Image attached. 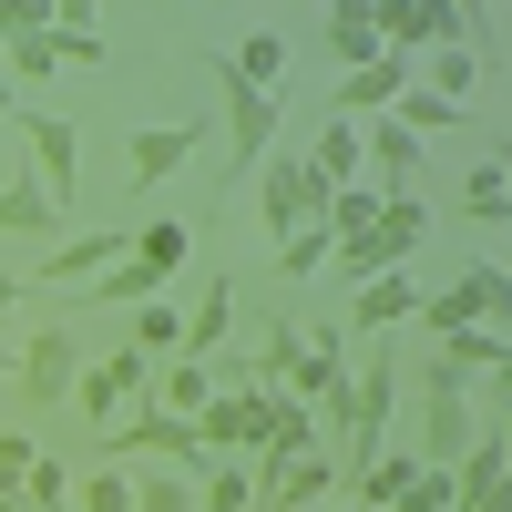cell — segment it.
Wrapping results in <instances>:
<instances>
[{
	"label": "cell",
	"mask_w": 512,
	"mask_h": 512,
	"mask_svg": "<svg viewBox=\"0 0 512 512\" xmlns=\"http://www.w3.org/2000/svg\"><path fill=\"white\" fill-rule=\"evenodd\" d=\"M113 461H154V472H205V431L185 410H164V400H144V410H123L113 420Z\"/></svg>",
	"instance_id": "6da1fadb"
},
{
	"label": "cell",
	"mask_w": 512,
	"mask_h": 512,
	"mask_svg": "<svg viewBox=\"0 0 512 512\" xmlns=\"http://www.w3.org/2000/svg\"><path fill=\"white\" fill-rule=\"evenodd\" d=\"M205 72H216V93H226V144H236V164H267L277 154V93H256V82H236V62L226 52H205Z\"/></svg>",
	"instance_id": "7a4b0ae2"
},
{
	"label": "cell",
	"mask_w": 512,
	"mask_h": 512,
	"mask_svg": "<svg viewBox=\"0 0 512 512\" xmlns=\"http://www.w3.org/2000/svg\"><path fill=\"white\" fill-rule=\"evenodd\" d=\"M318 205H328V195H318V175H308V154H287V144H277L267 164H256V216L277 226V246H287L297 226H318Z\"/></svg>",
	"instance_id": "3957f363"
},
{
	"label": "cell",
	"mask_w": 512,
	"mask_h": 512,
	"mask_svg": "<svg viewBox=\"0 0 512 512\" xmlns=\"http://www.w3.org/2000/svg\"><path fill=\"white\" fill-rule=\"evenodd\" d=\"M21 144H31V175H41V195L62 205V216H82V134L62 113H21Z\"/></svg>",
	"instance_id": "277c9868"
},
{
	"label": "cell",
	"mask_w": 512,
	"mask_h": 512,
	"mask_svg": "<svg viewBox=\"0 0 512 512\" xmlns=\"http://www.w3.org/2000/svg\"><path fill=\"white\" fill-rule=\"evenodd\" d=\"M482 431H492V420L461 400V390H420V441L410 451H420V472H461V451H472Z\"/></svg>",
	"instance_id": "5b68a950"
},
{
	"label": "cell",
	"mask_w": 512,
	"mask_h": 512,
	"mask_svg": "<svg viewBox=\"0 0 512 512\" xmlns=\"http://www.w3.org/2000/svg\"><path fill=\"white\" fill-rule=\"evenodd\" d=\"M72 400H82V420H123V410H144V400H154V359H144V349H103L93 369H82Z\"/></svg>",
	"instance_id": "8992f818"
},
{
	"label": "cell",
	"mask_w": 512,
	"mask_h": 512,
	"mask_svg": "<svg viewBox=\"0 0 512 512\" xmlns=\"http://www.w3.org/2000/svg\"><path fill=\"white\" fill-rule=\"evenodd\" d=\"M267 420H277V390H226L216 410L195 420V431H205V461H256V451H267Z\"/></svg>",
	"instance_id": "52a82bcc"
},
{
	"label": "cell",
	"mask_w": 512,
	"mask_h": 512,
	"mask_svg": "<svg viewBox=\"0 0 512 512\" xmlns=\"http://www.w3.org/2000/svg\"><path fill=\"white\" fill-rule=\"evenodd\" d=\"M21 390H31L41 410H62V400L82 390V369H72V328H62V318L21 338Z\"/></svg>",
	"instance_id": "ba28073f"
},
{
	"label": "cell",
	"mask_w": 512,
	"mask_h": 512,
	"mask_svg": "<svg viewBox=\"0 0 512 512\" xmlns=\"http://www.w3.org/2000/svg\"><path fill=\"white\" fill-rule=\"evenodd\" d=\"M318 502H338V451H297L287 472L256 482V512H318Z\"/></svg>",
	"instance_id": "9c48e42d"
},
{
	"label": "cell",
	"mask_w": 512,
	"mask_h": 512,
	"mask_svg": "<svg viewBox=\"0 0 512 512\" xmlns=\"http://www.w3.org/2000/svg\"><path fill=\"white\" fill-rule=\"evenodd\" d=\"M400 93H410V62L379 52L369 72H338V82H328V123H349V113H390Z\"/></svg>",
	"instance_id": "30bf717a"
},
{
	"label": "cell",
	"mask_w": 512,
	"mask_h": 512,
	"mask_svg": "<svg viewBox=\"0 0 512 512\" xmlns=\"http://www.w3.org/2000/svg\"><path fill=\"white\" fill-rule=\"evenodd\" d=\"M226 338H236V277H205V287H195V308H185V359L216 369V359H226Z\"/></svg>",
	"instance_id": "8fae6325"
},
{
	"label": "cell",
	"mask_w": 512,
	"mask_h": 512,
	"mask_svg": "<svg viewBox=\"0 0 512 512\" xmlns=\"http://www.w3.org/2000/svg\"><path fill=\"white\" fill-rule=\"evenodd\" d=\"M195 144H205V123H144L134 134V195H154L175 164H195Z\"/></svg>",
	"instance_id": "7c38bea8"
},
{
	"label": "cell",
	"mask_w": 512,
	"mask_h": 512,
	"mask_svg": "<svg viewBox=\"0 0 512 512\" xmlns=\"http://www.w3.org/2000/svg\"><path fill=\"white\" fill-rule=\"evenodd\" d=\"M123 256H134V236L113 226V236H82V246H52V256H41V267H31V277H62V287H93L103 267H123Z\"/></svg>",
	"instance_id": "4fadbf2b"
},
{
	"label": "cell",
	"mask_w": 512,
	"mask_h": 512,
	"mask_svg": "<svg viewBox=\"0 0 512 512\" xmlns=\"http://www.w3.org/2000/svg\"><path fill=\"white\" fill-rule=\"evenodd\" d=\"M308 175H318V195H338V185H369L359 123H318V144H308Z\"/></svg>",
	"instance_id": "5bb4252c"
},
{
	"label": "cell",
	"mask_w": 512,
	"mask_h": 512,
	"mask_svg": "<svg viewBox=\"0 0 512 512\" xmlns=\"http://www.w3.org/2000/svg\"><path fill=\"white\" fill-rule=\"evenodd\" d=\"M461 226H512V175H502V144L472 154V175H461Z\"/></svg>",
	"instance_id": "9a60e30c"
},
{
	"label": "cell",
	"mask_w": 512,
	"mask_h": 512,
	"mask_svg": "<svg viewBox=\"0 0 512 512\" xmlns=\"http://www.w3.org/2000/svg\"><path fill=\"white\" fill-rule=\"evenodd\" d=\"M328 52L349 72H369L379 52H390V41H379V0H338V11H328Z\"/></svg>",
	"instance_id": "2e32d148"
},
{
	"label": "cell",
	"mask_w": 512,
	"mask_h": 512,
	"mask_svg": "<svg viewBox=\"0 0 512 512\" xmlns=\"http://www.w3.org/2000/svg\"><path fill=\"white\" fill-rule=\"evenodd\" d=\"M123 349H144L154 369H164V359H185V308H175V297H144L134 328H123Z\"/></svg>",
	"instance_id": "e0dca14e"
},
{
	"label": "cell",
	"mask_w": 512,
	"mask_h": 512,
	"mask_svg": "<svg viewBox=\"0 0 512 512\" xmlns=\"http://www.w3.org/2000/svg\"><path fill=\"white\" fill-rule=\"evenodd\" d=\"M154 400H164V410H185V420H205L226 390H216V369H205V359H164V369H154Z\"/></svg>",
	"instance_id": "ac0fdd59"
},
{
	"label": "cell",
	"mask_w": 512,
	"mask_h": 512,
	"mask_svg": "<svg viewBox=\"0 0 512 512\" xmlns=\"http://www.w3.org/2000/svg\"><path fill=\"white\" fill-rule=\"evenodd\" d=\"M0 236H62V205L41 195V175H11V185H0Z\"/></svg>",
	"instance_id": "d6986e66"
},
{
	"label": "cell",
	"mask_w": 512,
	"mask_h": 512,
	"mask_svg": "<svg viewBox=\"0 0 512 512\" xmlns=\"http://www.w3.org/2000/svg\"><path fill=\"white\" fill-rule=\"evenodd\" d=\"M400 318H420V287L410 277H369L349 297V328H400Z\"/></svg>",
	"instance_id": "ffe728a7"
},
{
	"label": "cell",
	"mask_w": 512,
	"mask_h": 512,
	"mask_svg": "<svg viewBox=\"0 0 512 512\" xmlns=\"http://www.w3.org/2000/svg\"><path fill=\"white\" fill-rule=\"evenodd\" d=\"M41 41H52V62H82V72H93V62H103V21H93V0L52 11V31H41Z\"/></svg>",
	"instance_id": "44dd1931"
},
{
	"label": "cell",
	"mask_w": 512,
	"mask_h": 512,
	"mask_svg": "<svg viewBox=\"0 0 512 512\" xmlns=\"http://www.w3.org/2000/svg\"><path fill=\"white\" fill-rule=\"evenodd\" d=\"M195 512H256V461H205Z\"/></svg>",
	"instance_id": "7402d4cb"
},
{
	"label": "cell",
	"mask_w": 512,
	"mask_h": 512,
	"mask_svg": "<svg viewBox=\"0 0 512 512\" xmlns=\"http://www.w3.org/2000/svg\"><path fill=\"white\" fill-rule=\"evenodd\" d=\"M82 297H93V308H144V297H164V277L144 267V256H123V267H103Z\"/></svg>",
	"instance_id": "603a6c76"
},
{
	"label": "cell",
	"mask_w": 512,
	"mask_h": 512,
	"mask_svg": "<svg viewBox=\"0 0 512 512\" xmlns=\"http://www.w3.org/2000/svg\"><path fill=\"white\" fill-rule=\"evenodd\" d=\"M226 62H236V82H256V93H277V72H287V31H246V41H236Z\"/></svg>",
	"instance_id": "cb8c5ba5"
},
{
	"label": "cell",
	"mask_w": 512,
	"mask_h": 512,
	"mask_svg": "<svg viewBox=\"0 0 512 512\" xmlns=\"http://www.w3.org/2000/svg\"><path fill=\"white\" fill-rule=\"evenodd\" d=\"M185 246H195V236H185L175 216H144V226H134V256H144L154 277H175V267H185Z\"/></svg>",
	"instance_id": "d4e9b609"
},
{
	"label": "cell",
	"mask_w": 512,
	"mask_h": 512,
	"mask_svg": "<svg viewBox=\"0 0 512 512\" xmlns=\"http://www.w3.org/2000/svg\"><path fill=\"white\" fill-rule=\"evenodd\" d=\"M472 82H482V52H472V41H451V52H431V82H420V93L461 103V93H472Z\"/></svg>",
	"instance_id": "484cf974"
},
{
	"label": "cell",
	"mask_w": 512,
	"mask_h": 512,
	"mask_svg": "<svg viewBox=\"0 0 512 512\" xmlns=\"http://www.w3.org/2000/svg\"><path fill=\"white\" fill-rule=\"evenodd\" d=\"M134 512H195V482H185V472H154V461H144V472H134Z\"/></svg>",
	"instance_id": "4316f807"
},
{
	"label": "cell",
	"mask_w": 512,
	"mask_h": 512,
	"mask_svg": "<svg viewBox=\"0 0 512 512\" xmlns=\"http://www.w3.org/2000/svg\"><path fill=\"white\" fill-rule=\"evenodd\" d=\"M82 512H134V461H103V472H82Z\"/></svg>",
	"instance_id": "83f0119b"
},
{
	"label": "cell",
	"mask_w": 512,
	"mask_h": 512,
	"mask_svg": "<svg viewBox=\"0 0 512 512\" xmlns=\"http://www.w3.org/2000/svg\"><path fill=\"white\" fill-rule=\"evenodd\" d=\"M390 113L410 123V144H420V134H451V123H461V103H441V93H420V82H410V93H400Z\"/></svg>",
	"instance_id": "f1b7e54d"
},
{
	"label": "cell",
	"mask_w": 512,
	"mask_h": 512,
	"mask_svg": "<svg viewBox=\"0 0 512 512\" xmlns=\"http://www.w3.org/2000/svg\"><path fill=\"white\" fill-rule=\"evenodd\" d=\"M31 461H41V441H31V431H0V502H21Z\"/></svg>",
	"instance_id": "f546056e"
},
{
	"label": "cell",
	"mask_w": 512,
	"mask_h": 512,
	"mask_svg": "<svg viewBox=\"0 0 512 512\" xmlns=\"http://www.w3.org/2000/svg\"><path fill=\"white\" fill-rule=\"evenodd\" d=\"M21 502H31V512H72V472H62V461H31Z\"/></svg>",
	"instance_id": "4dcf8cb0"
},
{
	"label": "cell",
	"mask_w": 512,
	"mask_h": 512,
	"mask_svg": "<svg viewBox=\"0 0 512 512\" xmlns=\"http://www.w3.org/2000/svg\"><path fill=\"white\" fill-rule=\"evenodd\" d=\"M277 267H287V277H318V267H328V226H297V236L277 246Z\"/></svg>",
	"instance_id": "1f68e13d"
},
{
	"label": "cell",
	"mask_w": 512,
	"mask_h": 512,
	"mask_svg": "<svg viewBox=\"0 0 512 512\" xmlns=\"http://www.w3.org/2000/svg\"><path fill=\"white\" fill-rule=\"evenodd\" d=\"M420 390H461V400H472V390H482V379H472V369H461L451 349H431V359H420Z\"/></svg>",
	"instance_id": "d6a6232c"
},
{
	"label": "cell",
	"mask_w": 512,
	"mask_h": 512,
	"mask_svg": "<svg viewBox=\"0 0 512 512\" xmlns=\"http://www.w3.org/2000/svg\"><path fill=\"white\" fill-rule=\"evenodd\" d=\"M0 52H11V72H21V82L52 72V41H41V31H31V41H0Z\"/></svg>",
	"instance_id": "836d02e7"
},
{
	"label": "cell",
	"mask_w": 512,
	"mask_h": 512,
	"mask_svg": "<svg viewBox=\"0 0 512 512\" xmlns=\"http://www.w3.org/2000/svg\"><path fill=\"white\" fill-rule=\"evenodd\" d=\"M11 308H21V277H0V318H11Z\"/></svg>",
	"instance_id": "e575fe53"
},
{
	"label": "cell",
	"mask_w": 512,
	"mask_h": 512,
	"mask_svg": "<svg viewBox=\"0 0 512 512\" xmlns=\"http://www.w3.org/2000/svg\"><path fill=\"white\" fill-rule=\"evenodd\" d=\"M0 123H21V103H11V82H0Z\"/></svg>",
	"instance_id": "d590c367"
},
{
	"label": "cell",
	"mask_w": 512,
	"mask_h": 512,
	"mask_svg": "<svg viewBox=\"0 0 512 512\" xmlns=\"http://www.w3.org/2000/svg\"><path fill=\"white\" fill-rule=\"evenodd\" d=\"M0 369H21V349H11V338H0Z\"/></svg>",
	"instance_id": "8d00e7d4"
},
{
	"label": "cell",
	"mask_w": 512,
	"mask_h": 512,
	"mask_svg": "<svg viewBox=\"0 0 512 512\" xmlns=\"http://www.w3.org/2000/svg\"><path fill=\"white\" fill-rule=\"evenodd\" d=\"M492 144H502V134H492ZM502 175H512V144H502Z\"/></svg>",
	"instance_id": "74e56055"
},
{
	"label": "cell",
	"mask_w": 512,
	"mask_h": 512,
	"mask_svg": "<svg viewBox=\"0 0 512 512\" xmlns=\"http://www.w3.org/2000/svg\"><path fill=\"white\" fill-rule=\"evenodd\" d=\"M0 512H31V502H0Z\"/></svg>",
	"instance_id": "f35d334b"
},
{
	"label": "cell",
	"mask_w": 512,
	"mask_h": 512,
	"mask_svg": "<svg viewBox=\"0 0 512 512\" xmlns=\"http://www.w3.org/2000/svg\"><path fill=\"white\" fill-rule=\"evenodd\" d=\"M502 277H512V267H502Z\"/></svg>",
	"instance_id": "ab89813d"
}]
</instances>
